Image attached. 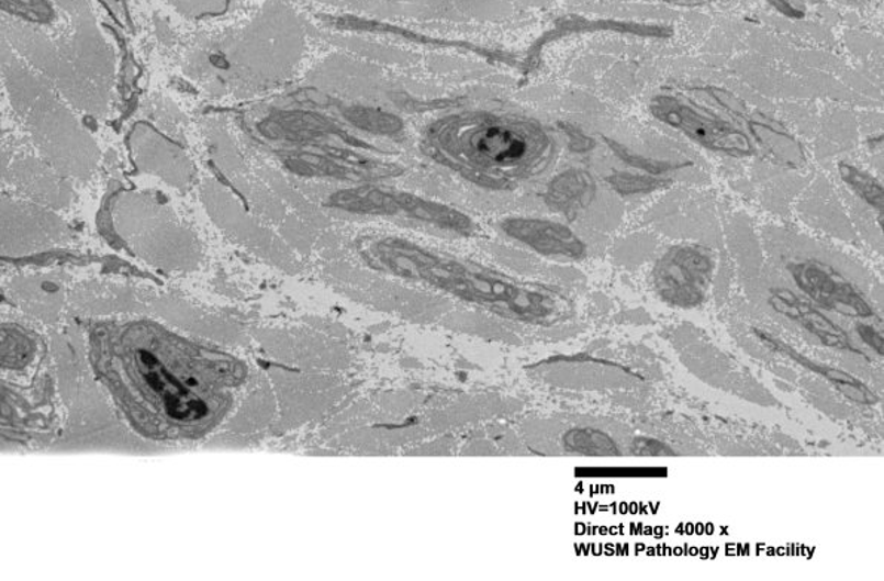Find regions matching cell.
<instances>
[{
  "instance_id": "4",
  "label": "cell",
  "mask_w": 884,
  "mask_h": 581,
  "mask_svg": "<svg viewBox=\"0 0 884 581\" xmlns=\"http://www.w3.org/2000/svg\"><path fill=\"white\" fill-rule=\"evenodd\" d=\"M714 262L701 247L678 246L656 264L654 288L669 305L696 309L706 299L713 280Z\"/></svg>"
},
{
  "instance_id": "16",
  "label": "cell",
  "mask_w": 884,
  "mask_h": 581,
  "mask_svg": "<svg viewBox=\"0 0 884 581\" xmlns=\"http://www.w3.org/2000/svg\"><path fill=\"white\" fill-rule=\"evenodd\" d=\"M347 120L357 129L363 132L379 134V136H391L398 134L403 129L400 118L391 113L377 111L369 108H351L347 111Z\"/></svg>"
},
{
  "instance_id": "14",
  "label": "cell",
  "mask_w": 884,
  "mask_h": 581,
  "mask_svg": "<svg viewBox=\"0 0 884 581\" xmlns=\"http://www.w3.org/2000/svg\"><path fill=\"white\" fill-rule=\"evenodd\" d=\"M335 204L349 212L368 214H395V193L382 192L374 188H357L335 197Z\"/></svg>"
},
{
  "instance_id": "10",
  "label": "cell",
  "mask_w": 884,
  "mask_h": 581,
  "mask_svg": "<svg viewBox=\"0 0 884 581\" xmlns=\"http://www.w3.org/2000/svg\"><path fill=\"white\" fill-rule=\"evenodd\" d=\"M747 121L749 132L770 158L786 167L803 166L802 145L779 122L770 120L761 113L751 115Z\"/></svg>"
},
{
  "instance_id": "2",
  "label": "cell",
  "mask_w": 884,
  "mask_h": 581,
  "mask_svg": "<svg viewBox=\"0 0 884 581\" xmlns=\"http://www.w3.org/2000/svg\"><path fill=\"white\" fill-rule=\"evenodd\" d=\"M365 258L379 271L439 289L512 322L551 326L572 313L570 301L553 289L404 239H379L366 248Z\"/></svg>"
},
{
  "instance_id": "6",
  "label": "cell",
  "mask_w": 884,
  "mask_h": 581,
  "mask_svg": "<svg viewBox=\"0 0 884 581\" xmlns=\"http://www.w3.org/2000/svg\"><path fill=\"white\" fill-rule=\"evenodd\" d=\"M503 231L508 237L547 258L580 260L588 253L586 244L574 231L546 219H507L503 223Z\"/></svg>"
},
{
  "instance_id": "3",
  "label": "cell",
  "mask_w": 884,
  "mask_h": 581,
  "mask_svg": "<svg viewBox=\"0 0 884 581\" xmlns=\"http://www.w3.org/2000/svg\"><path fill=\"white\" fill-rule=\"evenodd\" d=\"M651 112L657 120L707 149L723 152L732 157L752 154L751 141L740 130L696 104L662 96L651 101Z\"/></svg>"
},
{
  "instance_id": "11",
  "label": "cell",
  "mask_w": 884,
  "mask_h": 581,
  "mask_svg": "<svg viewBox=\"0 0 884 581\" xmlns=\"http://www.w3.org/2000/svg\"><path fill=\"white\" fill-rule=\"evenodd\" d=\"M395 205H398V213L402 212L407 217L433 223V225L444 227V230L466 233L471 227L470 219L457 212V210L437 204V202L423 200L419 197L410 195V193H395Z\"/></svg>"
},
{
  "instance_id": "19",
  "label": "cell",
  "mask_w": 884,
  "mask_h": 581,
  "mask_svg": "<svg viewBox=\"0 0 884 581\" xmlns=\"http://www.w3.org/2000/svg\"><path fill=\"white\" fill-rule=\"evenodd\" d=\"M631 452L639 455V457H668V455H675L669 448V445L662 440L652 439V437H638L631 444Z\"/></svg>"
},
{
  "instance_id": "9",
  "label": "cell",
  "mask_w": 884,
  "mask_h": 581,
  "mask_svg": "<svg viewBox=\"0 0 884 581\" xmlns=\"http://www.w3.org/2000/svg\"><path fill=\"white\" fill-rule=\"evenodd\" d=\"M758 336H760L764 344H768L770 348L774 349V351L785 354L788 359L797 361L803 368L827 379L846 399L861 404H874L879 402V398L875 395L874 391L871 390L869 386H865L864 382L854 378L853 375L843 372V370L840 369L829 368L827 365L815 364V361L808 359L804 354L795 351L791 345L774 339L773 336L763 334V332H758Z\"/></svg>"
},
{
  "instance_id": "8",
  "label": "cell",
  "mask_w": 884,
  "mask_h": 581,
  "mask_svg": "<svg viewBox=\"0 0 884 581\" xmlns=\"http://www.w3.org/2000/svg\"><path fill=\"white\" fill-rule=\"evenodd\" d=\"M473 149L480 158L495 163H519L528 157L538 146H546L547 141L542 134H534L524 138L522 134L512 132L504 126H488L482 133L473 134Z\"/></svg>"
},
{
  "instance_id": "12",
  "label": "cell",
  "mask_w": 884,
  "mask_h": 581,
  "mask_svg": "<svg viewBox=\"0 0 884 581\" xmlns=\"http://www.w3.org/2000/svg\"><path fill=\"white\" fill-rule=\"evenodd\" d=\"M595 182L589 172L568 170L551 180L547 198L553 208L562 212H574L586 208L595 197Z\"/></svg>"
},
{
  "instance_id": "5",
  "label": "cell",
  "mask_w": 884,
  "mask_h": 581,
  "mask_svg": "<svg viewBox=\"0 0 884 581\" xmlns=\"http://www.w3.org/2000/svg\"><path fill=\"white\" fill-rule=\"evenodd\" d=\"M795 284L825 310L853 319H869L873 309L852 283L828 265L804 260L790 267Z\"/></svg>"
},
{
  "instance_id": "21",
  "label": "cell",
  "mask_w": 884,
  "mask_h": 581,
  "mask_svg": "<svg viewBox=\"0 0 884 581\" xmlns=\"http://www.w3.org/2000/svg\"><path fill=\"white\" fill-rule=\"evenodd\" d=\"M563 130L570 134L572 150L584 152L592 149L593 145H595V142H593L591 137L584 136L583 133H580L577 129H572V126H563Z\"/></svg>"
},
{
  "instance_id": "7",
  "label": "cell",
  "mask_w": 884,
  "mask_h": 581,
  "mask_svg": "<svg viewBox=\"0 0 884 581\" xmlns=\"http://www.w3.org/2000/svg\"><path fill=\"white\" fill-rule=\"evenodd\" d=\"M770 305L779 314L785 315L786 319L793 320V322L806 328L808 334L814 335L825 347L854 351L850 347V340L843 328L837 326L836 323H832V320H829L827 315L815 309L807 299L798 298L791 290L777 289L773 290L772 297H770Z\"/></svg>"
},
{
  "instance_id": "15",
  "label": "cell",
  "mask_w": 884,
  "mask_h": 581,
  "mask_svg": "<svg viewBox=\"0 0 884 581\" xmlns=\"http://www.w3.org/2000/svg\"><path fill=\"white\" fill-rule=\"evenodd\" d=\"M839 172L843 182L852 188L861 200L879 212H883V187L875 177L844 163L840 164Z\"/></svg>"
},
{
  "instance_id": "13",
  "label": "cell",
  "mask_w": 884,
  "mask_h": 581,
  "mask_svg": "<svg viewBox=\"0 0 884 581\" xmlns=\"http://www.w3.org/2000/svg\"><path fill=\"white\" fill-rule=\"evenodd\" d=\"M563 452L581 457H618L620 448L608 433L595 427H571L561 436Z\"/></svg>"
},
{
  "instance_id": "18",
  "label": "cell",
  "mask_w": 884,
  "mask_h": 581,
  "mask_svg": "<svg viewBox=\"0 0 884 581\" xmlns=\"http://www.w3.org/2000/svg\"><path fill=\"white\" fill-rule=\"evenodd\" d=\"M605 142L606 145L612 147L614 154H616L617 157L620 158L623 163H626L627 166L638 168V170L647 171L648 175L651 176H662L664 175V172L689 166V164H672L669 161H657V159L642 157V155L637 154V152H631L630 149H627L626 146L620 145V143L609 141V138L605 137Z\"/></svg>"
},
{
  "instance_id": "20",
  "label": "cell",
  "mask_w": 884,
  "mask_h": 581,
  "mask_svg": "<svg viewBox=\"0 0 884 581\" xmlns=\"http://www.w3.org/2000/svg\"><path fill=\"white\" fill-rule=\"evenodd\" d=\"M859 338L864 340L870 348H873L879 356H883V336L880 334L877 328L870 326V324H859L857 327Z\"/></svg>"
},
{
  "instance_id": "1",
  "label": "cell",
  "mask_w": 884,
  "mask_h": 581,
  "mask_svg": "<svg viewBox=\"0 0 884 581\" xmlns=\"http://www.w3.org/2000/svg\"><path fill=\"white\" fill-rule=\"evenodd\" d=\"M97 372L134 425L154 437H195L214 427L243 379L238 361L132 324L100 334Z\"/></svg>"
},
{
  "instance_id": "17",
  "label": "cell",
  "mask_w": 884,
  "mask_h": 581,
  "mask_svg": "<svg viewBox=\"0 0 884 581\" xmlns=\"http://www.w3.org/2000/svg\"><path fill=\"white\" fill-rule=\"evenodd\" d=\"M606 182L623 197L651 193L671 185V180L660 179L657 176L631 175V172H616V175L606 177Z\"/></svg>"
}]
</instances>
